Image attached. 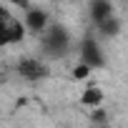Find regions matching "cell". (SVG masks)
<instances>
[{"label": "cell", "instance_id": "1", "mask_svg": "<svg viewBox=\"0 0 128 128\" xmlns=\"http://www.w3.org/2000/svg\"><path fill=\"white\" fill-rule=\"evenodd\" d=\"M40 50L48 55V58H66V55H70V50H73V35L68 33V28L63 25V23H50L48 28H45V33L40 35Z\"/></svg>", "mask_w": 128, "mask_h": 128}, {"label": "cell", "instance_id": "2", "mask_svg": "<svg viewBox=\"0 0 128 128\" xmlns=\"http://www.w3.org/2000/svg\"><path fill=\"white\" fill-rule=\"evenodd\" d=\"M25 25L8 5H0V45H18L25 40Z\"/></svg>", "mask_w": 128, "mask_h": 128}, {"label": "cell", "instance_id": "3", "mask_svg": "<svg viewBox=\"0 0 128 128\" xmlns=\"http://www.w3.org/2000/svg\"><path fill=\"white\" fill-rule=\"evenodd\" d=\"M18 76L25 78V80H45L50 76V66L45 58H35V55H23L18 58V66H15Z\"/></svg>", "mask_w": 128, "mask_h": 128}, {"label": "cell", "instance_id": "4", "mask_svg": "<svg viewBox=\"0 0 128 128\" xmlns=\"http://www.w3.org/2000/svg\"><path fill=\"white\" fill-rule=\"evenodd\" d=\"M25 8V15H20L23 25H25V33H33V35H43L45 28L53 23L48 10L40 8V5H23Z\"/></svg>", "mask_w": 128, "mask_h": 128}, {"label": "cell", "instance_id": "5", "mask_svg": "<svg viewBox=\"0 0 128 128\" xmlns=\"http://www.w3.org/2000/svg\"><path fill=\"white\" fill-rule=\"evenodd\" d=\"M103 50H100V43L93 38V35H88V38H83L80 40V60L78 63H83V66H88L90 70L93 68H100L103 66Z\"/></svg>", "mask_w": 128, "mask_h": 128}, {"label": "cell", "instance_id": "6", "mask_svg": "<svg viewBox=\"0 0 128 128\" xmlns=\"http://www.w3.org/2000/svg\"><path fill=\"white\" fill-rule=\"evenodd\" d=\"M103 100H106V96H103V88H98V86H86V90L80 93V103L86 106V108H90V110H98V108H103Z\"/></svg>", "mask_w": 128, "mask_h": 128}, {"label": "cell", "instance_id": "7", "mask_svg": "<svg viewBox=\"0 0 128 128\" xmlns=\"http://www.w3.org/2000/svg\"><path fill=\"white\" fill-rule=\"evenodd\" d=\"M113 15V5L110 3H96V5H90V18H93V25H98V23H103L106 18H110Z\"/></svg>", "mask_w": 128, "mask_h": 128}, {"label": "cell", "instance_id": "8", "mask_svg": "<svg viewBox=\"0 0 128 128\" xmlns=\"http://www.w3.org/2000/svg\"><path fill=\"white\" fill-rule=\"evenodd\" d=\"M118 28H120V25H118V18H116V13H113L110 18H106L103 23H98V25H96V30H98L100 35H106V38L116 35V33H118Z\"/></svg>", "mask_w": 128, "mask_h": 128}, {"label": "cell", "instance_id": "9", "mask_svg": "<svg viewBox=\"0 0 128 128\" xmlns=\"http://www.w3.org/2000/svg\"><path fill=\"white\" fill-rule=\"evenodd\" d=\"M90 73H93V70H90L88 66H83V63H78V66L73 68V73H70V76H73L76 80H83V78H88Z\"/></svg>", "mask_w": 128, "mask_h": 128}]
</instances>
